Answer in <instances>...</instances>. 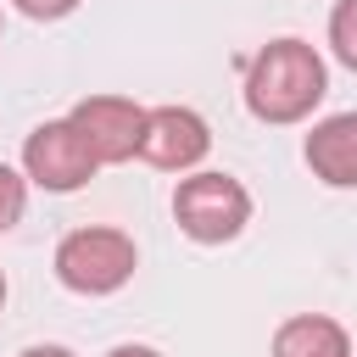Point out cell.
Listing matches in <instances>:
<instances>
[{
	"label": "cell",
	"instance_id": "3",
	"mask_svg": "<svg viewBox=\"0 0 357 357\" xmlns=\"http://www.w3.org/2000/svg\"><path fill=\"white\" fill-rule=\"evenodd\" d=\"M173 218L195 245H223L251 223V195L229 173H190L173 190Z\"/></svg>",
	"mask_w": 357,
	"mask_h": 357
},
{
	"label": "cell",
	"instance_id": "2",
	"mask_svg": "<svg viewBox=\"0 0 357 357\" xmlns=\"http://www.w3.org/2000/svg\"><path fill=\"white\" fill-rule=\"evenodd\" d=\"M139 268V251L123 229H73L61 245H56V279L73 290V296H112L134 279Z\"/></svg>",
	"mask_w": 357,
	"mask_h": 357
},
{
	"label": "cell",
	"instance_id": "5",
	"mask_svg": "<svg viewBox=\"0 0 357 357\" xmlns=\"http://www.w3.org/2000/svg\"><path fill=\"white\" fill-rule=\"evenodd\" d=\"M206 151H212V128L201 112H190V106H151L145 112L139 162H151L162 173H190L206 162Z\"/></svg>",
	"mask_w": 357,
	"mask_h": 357
},
{
	"label": "cell",
	"instance_id": "6",
	"mask_svg": "<svg viewBox=\"0 0 357 357\" xmlns=\"http://www.w3.org/2000/svg\"><path fill=\"white\" fill-rule=\"evenodd\" d=\"M67 117L78 123V134L89 139V151L100 156V167H106V162H128V156H139L145 106H134L128 95H84Z\"/></svg>",
	"mask_w": 357,
	"mask_h": 357
},
{
	"label": "cell",
	"instance_id": "4",
	"mask_svg": "<svg viewBox=\"0 0 357 357\" xmlns=\"http://www.w3.org/2000/svg\"><path fill=\"white\" fill-rule=\"evenodd\" d=\"M95 167H100V156L89 151V139L78 134L73 117H50L22 139V173H28V184H39L50 195L84 190L95 178Z\"/></svg>",
	"mask_w": 357,
	"mask_h": 357
},
{
	"label": "cell",
	"instance_id": "1",
	"mask_svg": "<svg viewBox=\"0 0 357 357\" xmlns=\"http://www.w3.org/2000/svg\"><path fill=\"white\" fill-rule=\"evenodd\" d=\"M329 89V67L307 39H268L245 67V112L257 123H301Z\"/></svg>",
	"mask_w": 357,
	"mask_h": 357
},
{
	"label": "cell",
	"instance_id": "11",
	"mask_svg": "<svg viewBox=\"0 0 357 357\" xmlns=\"http://www.w3.org/2000/svg\"><path fill=\"white\" fill-rule=\"evenodd\" d=\"M22 17H33V22H56V17H67V11H78V0H11Z\"/></svg>",
	"mask_w": 357,
	"mask_h": 357
},
{
	"label": "cell",
	"instance_id": "10",
	"mask_svg": "<svg viewBox=\"0 0 357 357\" xmlns=\"http://www.w3.org/2000/svg\"><path fill=\"white\" fill-rule=\"evenodd\" d=\"M22 212H28V178L0 162V234H11L22 223Z\"/></svg>",
	"mask_w": 357,
	"mask_h": 357
},
{
	"label": "cell",
	"instance_id": "12",
	"mask_svg": "<svg viewBox=\"0 0 357 357\" xmlns=\"http://www.w3.org/2000/svg\"><path fill=\"white\" fill-rule=\"evenodd\" d=\"M106 357H162V351H156V346H134V340H128V346H112Z\"/></svg>",
	"mask_w": 357,
	"mask_h": 357
},
{
	"label": "cell",
	"instance_id": "9",
	"mask_svg": "<svg viewBox=\"0 0 357 357\" xmlns=\"http://www.w3.org/2000/svg\"><path fill=\"white\" fill-rule=\"evenodd\" d=\"M329 50L357 73V0H335V11H329Z\"/></svg>",
	"mask_w": 357,
	"mask_h": 357
},
{
	"label": "cell",
	"instance_id": "14",
	"mask_svg": "<svg viewBox=\"0 0 357 357\" xmlns=\"http://www.w3.org/2000/svg\"><path fill=\"white\" fill-rule=\"evenodd\" d=\"M0 307H6V273H0Z\"/></svg>",
	"mask_w": 357,
	"mask_h": 357
},
{
	"label": "cell",
	"instance_id": "7",
	"mask_svg": "<svg viewBox=\"0 0 357 357\" xmlns=\"http://www.w3.org/2000/svg\"><path fill=\"white\" fill-rule=\"evenodd\" d=\"M301 156H307L312 178H324L335 190H357V112H335V117L312 123Z\"/></svg>",
	"mask_w": 357,
	"mask_h": 357
},
{
	"label": "cell",
	"instance_id": "8",
	"mask_svg": "<svg viewBox=\"0 0 357 357\" xmlns=\"http://www.w3.org/2000/svg\"><path fill=\"white\" fill-rule=\"evenodd\" d=\"M273 357H351V335L324 312H301V318L279 324Z\"/></svg>",
	"mask_w": 357,
	"mask_h": 357
},
{
	"label": "cell",
	"instance_id": "13",
	"mask_svg": "<svg viewBox=\"0 0 357 357\" xmlns=\"http://www.w3.org/2000/svg\"><path fill=\"white\" fill-rule=\"evenodd\" d=\"M17 357H73L67 346H28V351H17Z\"/></svg>",
	"mask_w": 357,
	"mask_h": 357
}]
</instances>
